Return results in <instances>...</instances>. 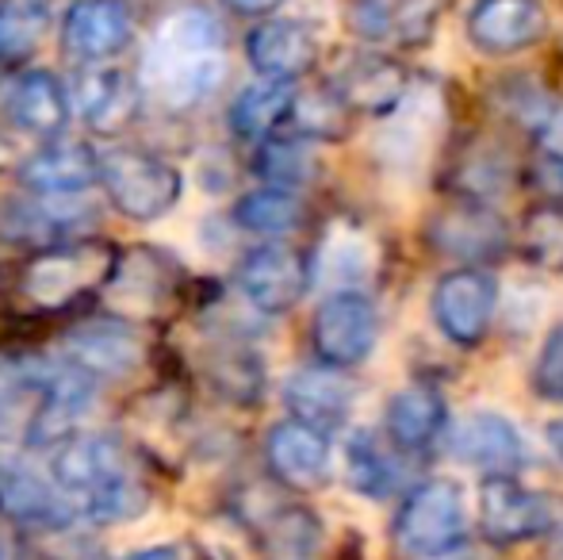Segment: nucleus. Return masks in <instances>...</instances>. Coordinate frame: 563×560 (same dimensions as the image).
<instances>
[{
    "mask_svg": "<svg viewBox=\"0 0 563 560\" xmlns=\"http://www.w3.org/2000/svg\"><path fill=\"white\" fill-rule=\"evenodd\" d=\"M126 560H188V553L180 546H146L139 553H131Z\"/></svg>",
    "mask_w": 563,
    "mask_h": 560,
    "instance_id": "c9c22d12",
    "label": "nucleus"
},
{
    "mask_svg": "<svg viewBox=\"0 0 563 560\" xmlns=\"http://www.w3.org/2000/svg\"><path fill=\"white\" fill-rule=\"evenodd\" d=\"M560 560H563V534H560Z\"/></svg>",
    "mask_w": 563,
    "mask_h": 560,
    "instance_id": "ea45409f",
    "label": "nucleus"
},
{
    "mask_svg": "<svg viewBox=\"0 0 563 560\" xmlns=\"http://www.w3.org/2000/svg\"><path fill=\"white\" fill-rule=\"evenodd\" d=\"M303 200H299L291 188H253L242 200L234 204V223L250 234H261V239H284V234L299 231L303 227Z\"/></svg>",
    "mask_w": 563,
    "mask_h": 560,
    "instance_id": "bb28decb",
    "label": "nucleus"
},
{
    "mask_svg": "<svg viewBox=\"0 0 563 560\" xmlns=\"http://www.w3.org/2000/svg\"><path fill=\"white\" fill-rule=\"evenodd\" d=\"M521 246L533 265L549 273H563V208H541L529 216Z\"/></svg>",
    "mask_w": 563,
    "mask_h": 560,
    "instance_id": "473e14b6",
    "label": "nucleus"
},
{
    "mask_svg": "<svg viewBox=\"0 0 563 560\" xmlns=\"http://www.w3.org/2000/svg\"><path fill=\"white\" fill-rule=\"evenodd\" d=\"M334 92L349 112L391 116L407 100L410 74L387 54H361V58H349L338 69Z\"/></svg>",
    "mask_w": 563,
    "mask_h": 560,
    "instance_id": "412c9836",
    "label": "nucleus"
},
{
    "mask_svg": "<svg viewBox=\"0 0 563 560\" xmlns=\"http://www.w3.org/2000/svg\"><path fill=\"white\" fill-rule=\"evenodd\" d=\"M449 449L456 461L479 469L483 476H518L529 457L521 430L498 411H467L452 426Z\"/></svg>",
    "mask_w": 563,
    "mask_h": 560,
    "instance_id": "f8f14e48",
    "label": "nucleus"
},
{
    "mask_svg": "<svg viewBox=\"0 0 563 560\" xmlns=\"http://www.w3.org/2000/svg\"><path fill=\"white\" fill-rule=\"evenodd\" d=\"M430 311L438 330L460 350H479L498 311V281L479 265H460L433 284Z\"/></svg>",
    "mask_w": 563,
    "mask_h": 560,
    "instance_id": "39448f33",
    "label": "nucleus"
},
{
    "mask_svg": "<svg viewBox=\"0 0 563 560\" xmlns=\"http://www.w3.org/2000/svg\"><path fill=\"white\" fill-rule=\"evenodd\" d=\"M257 173L265 177V185L296 193L299 185L314 177V157L307 154V146L291 139H268L257 154Z\"/></svg>",
    "mask_w": 563,
    "mask_h": 560,
    "instance_id": "2f4dec72",
    "label": "nucleus"
},
{
    "mask_svg": "<svg viewBox=\"0 0 563 560\" xmlns=\"http://www.w3.org/2000/svg\"><path fill=\"white\" fill-rule=\"evenodd\" d=\"M223 23L208 8H180L157 28L142 58V81L169 108H196L223 85Z\"/></svg>",
    "mask_w": 563,
    "mask_h": 560,
    "instance_id": "f257e3e1",
    "label": "nucleus"
},
{
    "mask_svg": "<svg viewBox=\"0 0 563 560\" xmlns=\"http://www.w3.org/2000/svg\"><path fill=\"white\" fill-rule=\"evenodd\" d=\"M51 480L66 495L74 518L123 523L146 507V487L112 433H74L51 461Z\"/></svg>",
    "mask_w": 563,
    "mask_h": 560,
    "instance_id": "f03ea898",
    "label": "nucleus"
},
{
    "mask_svg": "<svg viewBox=\"0 0 563 560\" xmlns=\"http://www.w3.org/2000/svg\"><path fill=\"white\" fill-rule=\"evenodd\" d=\"M4 112L12 128L27 131L35 139H58L66 131L74 105H69V85L51 69H23L4 89Z\"/></svg>",
    "mask_w": 563,
    "mask_h": 560,
    "instance_id": "2eb2a0df",
    "label": "nucleus"
},
{
    "mask_svg": "<svg viewBox=\"0 0 563 560\" xmlns=\"http://www.w3.org/2000/svg\"><path fill=\"white\" fill-rule=\"evenodd\" d=\"M230 4H234L238 12H245V15H268V12H276L284 0H230Z\"/></svg>",
    "mask_w": 563,
    "mask_h": 560,
    "instance_id": "e433bc0d",
    "label": "nucleus"
},
{
    "mask_svg": "<svg viewBox=\"0 0 563 560\" xmlns=\"http://www.w3.org/2000/svg\"><path fill=\"white\" fill-rule=\"evenodd\" d=\"M51 28V4L46 0H4L0 4V62H23L35 54Z\"/></svg>",
    "mask_w": 563,
    "mask_h": 560,
    "instance_id": "c756f323",
    "label": "nucleus"
},
{
    "mask_svg": "<svg viewBox=\"0 0 563 560\" xmlns=\"http://www.w3.org/2000/svg\"><path fill=\"white\" fill-rule=\"evenodd\" d=\"M544 35H549V12L541 0H475L467 12L472 46L495 58L533 51Z\"/></svg>",
    "mask_w": 563,
    "mask_h": 560,
    "instance_id": "9b49d317",
    "label": "nucleus"
},
{
    "mask_svg": "<svg viewBox=\"0 0 563 560\" xmlns=\"http://www.w3.org/2000/svg\"><path fill=\"white\" fill-rule=\"evenodd\" d=\"M544 441H549V449H552V457L563 464V415L560 419H552L549 426H544Z\"/></svg>",
    "mask_w": 563,
    "mask_h": 560,
    "instance_id": "4c0bfd02",
    "label": "nucleus"
},
{
    "mask_svg": "<svg viewBox=\"0 0 563 560\" xmlns=\"http://www.w3.org/2000/svg\"><path fill=\"white\" fill-rule=\"evenodd\" d=\"M131 31L134 23L123 0H77L62 23V43L74 58L100 66L126 51Z\"/></svg>",
    "mask_w": 563,
    "mask_h": 560,
    "instance_id": "f3484780",
    "label": "nucleus"
},
{
    "mask_svg": "<svg viewBox=\"0 0 563 560\" xmlns=\"http://www.w3.org/2000/svg\"><path fill=\"white\" fill-rule=\"evenodd\" d=\"M97 180L126 219L154 223L185 196V177L173 162L146 150H108L97 157Z\"/></svg>",
    "mask_w": 563,
    "mask_h": 560,
    "instance_id": "7ed1b4c3",
    "label": "nucleus"
},
{
    "mask_svg": "<svg viewBox=\"0 0 563 560\" xmlns=\"http://www.w3.org/2000/svg\"><path fill=\"white\" fill-rule=\"evenodd\" d=\"M62 358L89 381H119L142 365V342L123 322H85L62 338Z\"/></svg>",
    "mask_w": 563,
    "mask_h": 560,
    "instance_id": "4468645a",
    "label": "nucleus"
},
{
    "mask_svg": "<svg viewBox=\"0 0 563 560\" xmlns=\"http://www.w3.org/2000/svg\"><path fill=\"white\" fill-rule=\"evenodd\" d=\"M449 430V407L445 396L430 384H407L395 392L384 411V438L399 453H422L441 433Z\"/></svg>",
    "mask_w": 563,
    "mask_h": 560,
    "instance_id": "4be33fe9",
    "label": "nucleus"
},
{
    "mask_svg": "<svg viewBox=\"0 0 563 560\" xmlns=\"http://www.w3.org/2000/svg\"><path fill=\"white\" fill-rule=\"evenodd\" d=\"M265 457L273 476L296 492H314L330 480V433L314 426L296 419L276 422L265 438Z\"/></svg>",
    "mask_w": 563,
    "mask_h": 560,
    "instance_id": "dca6fc26",
    "label": "nucleus"
},
{
    "mask_svg": "<svg viewBox=\"0 0 563 560\" xmlns=\"http://www.w3.org/2000/svg\"><path fill=\"white\" fill-rule=\"evenodd\" d=\"M284 407L296 422L334 433L349 422L356 407V381L334 365L299 369L284 381Z\"/></svg>",
    "mask_w": 563,
    "mask_h": 560,
    "instance_id": "ddd939ff",
    "label": "nucleus"
},
{
    "mask_svg": "<svg viewBox=\"0 0 563 560\" xmlns=\"http://www.w3.org/2000/svg\"><path fill=\"white\" fill-rule=\"evenodd\" d=\"M311 262L296 246L265 242L250 250L238 265V288L245 304H253L261 315H284L307 296L311 288Z\"/></svg>",
    "mask_w": 563,
    "mask_h": 560,
    "instance_id": "6e6552de",
    "label": "nucleus"
},
{
    "mask_svg": "<svg viewBox=\"0 0 563 560\" xmlns=\"http://www.w3.org/2000/svg\"><path fill=\"white\" fill-rule=\"evenodd\" d=\"M265 541L276 557H288V560H307L319 549L322 541V526L319 518L311 515L307 507H276L265 523Z\"/></svg>",
    "mask_w": 563,
    "mask_h": 560,
    "instance_id": "7c9ffc66",
    "label": "nucleus"
},
{
    "mask_svg": "<svg viewBox=\"0 0 563 560\" xmlns=\"http://www.w3.org/2000/svg\"><path fill=\"white\" fill-rule=\"evenodd\" d=\"M100 265H104V257L92 254V250H62V254L35 262V270L27 277V292L38 304L54 307L74 296V292H81L89 281H97Z\"/></svg>",
    "mask_w": 563,
    "mask_h": 560,
    "instance_id": "cd10ccee",
    "label": "nucleus"
},
{
    "mask_svg": "<svg viewBox=\"0 0 563 560\" xmlns=\"http://www.w3.org/2000/svg\"><path fill=\"white\" fill-rule=\"evenodd\" d=\"M467 538V510L464 492L456 480L430 476L415 484L402 495V507L395 515V541L407 549L410 557L426 560L460 549Z\"/></svg>",
    "mask_w": 563,
    "mask_h": 560,
    "instance_id": "20e7f679",
    "label": "nucleus"
},
{
    "mask_svg": "<svg viewBox=\"0 0 563 560\" xmlns=\"http://www.w3.org/2000/svg\"><path fill=\"white\" fill-rule=\"evenodd\" d=\"M533 392L549 404H563V322L549 330L533 365Z\"/></svg>",
    "mask_w": 563,
    "mask_h": 560,
    "instance_id": "72a5a7b5",
    "label": "nucleus"
},
{
    "mask_svg": "<svg viewBox=\"0 0 563 560\" xmlns=\"http://www.w3.org/2000/svg\"><path fill=\"white\" fill-rule=\"evenodd\" d=\"M556 507L549 495L526 487L518 476H483L479 484V530L495 546H521L552 534Z\"/></svg>",
    "mask_w": 563,
    "mask_h": 560,
    "instance_id": "0eeeda50",
    "label": "nucleus"
},
{
    "mask_svg": "<svg viewBox=\"0 0 563 560\" xmlns=\"http://www.w3.org/2000/svg\"><path fill=\"white\" fill-rule=\"evenodd\" d=\"M311 342L322 365L356 369L379 342V311L361 288H338L319 304Z\"/></svg>",
    "mask_w": 563,
    "mask_h": 560,
    "instance_id": "423d86ee",
    "label": "nucleus"
},
{
    "mask_svg": "<svg viewBox=\"0 0 563 560\" xmlns=\"http://www.w3.org/2000/svg\"><path fill=\"white\" fill-rule=\"evenodd\" d=\"M0 507L20 523L43 526V530H62L74 523V510L66 495L54 487V480L8 453H0Z\"/></svg>",
    "mask_w": 563,
    "mask_h": 560,
    "instance_id": "6ab92c4d",
    "label": "nucleus"
},
{
    "mask_svg": "<svg viewBox=\"0 0 563 560\" xmlns=\"http://www.w3.org/2000/svg\"><path fill=\"white\" fill-rule=\"evenodd\" d=\"M529 188L544 200V208H563V150L541 146L529 157Z\"/></svg>",
    "mask_w": 563,
    "mask_h": 560,
    "instance_id": "f704fd0d",
    "label": "nucleus"
},
{
    "mask_svg": "<svg viewBox=\"0 0 563 560\" xmlns=\"http://www.w3.org/2000/svg\"><path fill=\"white\" fill-rule=\"evenodd\" d=\"M97 150L85 142H46L43 150L23 157L20 180L31 196L51 200H74L97 185Z\"/></svg>",
    "mask_w": 563,
    "mask_h": 560,
    "instance_id": "a211bd4d",
    "label": "nucleus"
},
{
    "mask_svg": "<svg viewBox=\"0 0 563 560\" xmlns=\"http://www.w3.org/2000/svg\"><path fill=\"white\" fill-rule=\"evenodd\" d=\"M349 487L364 499H391L402 487V453L376 430H353L345 441Z\"/></svg>",
    "mask_w": 563,
    "mask_h": 560,
    "instance_id": "393cba45",
    "label": "nucleus"
},
{
    "mask_svg": "<svg viewBox=\"0 0 563 560\" xmlns=\"http://www.w3.org/2000/svg\"><path fill=\"white\" fill-rule=\"evenodd\" d=\"M372 270H376V246L368 242V234L356 227H334L322 242L319 262L311 265V277H330L345 288H356Z\"/></svg>",
    "mask_w": 563,
    "mask_h": 560,
    "instance_id": "c85d7f7f",
    "label": "nucleus"
},
{
    "mask_svg": "<svg viewBox=\"0 0 563 560\" xmlns=\"http://www.w3.org/2000/svg\"><path fill=\"white\" fill-rule=\"evenodd\" d=\"M97 211L74 196V200H51V196H0V239L23 242V246H54L85 234Z\"/></svg>",
    "mask_w": 563,
    "mask_h": 560,
    "instance_id": "9d476101",
    "label": "nucleus"
},
{
    "mask_svg": "<svg viewBox=\"0 0 563 560\" xmlns=\"http://www.w3.org/2000/svg\"><path fill=\"white\" fill-rule=\"evenodd\" d=\"M245 54L268 81H299L319 62V39L303 20H265L250 31Z\"/></svg>",
    "mask_w": 563,
    "mask_h": 560,
    "instance_id": "aec40b11",
    "label": "nucleus"
},
{
    "mask_svg": "<svg viewBox=\"0 0 563 560\" xmlns=\"http://www.w3.org/2000/svg\"><path fill=\"white\" fill-rule=\"evenodd\" d=\"M4 557H8V553H4V546H0V560H4Z\"/></svg>",
    "mask_w": 563,
    "mask_h": 560,
    "instance_id": "a19ab883",
    "label": "nucleus"
},
{
    "mask_svg": "<svg viewBox=\"0 0 563 560\" xmlns=\"http://www.w3.org/2000/svg\"><path fill=\"white\" fill-rule=\"evenodd\" d=\"M69 105L74 112L89 123L92 131H115L123 128L126 120L134 116V85L123 69H112V66H89L85 74L74 77L69 85Z\"/></svg>",
    "mask_w": 563,
    "mask_h": 560,
    "instance_id": "b1692460",
    "label": "nucleus"
},
{
    "mask_svg": "<svg viewBox=\"0 0 563 560\" xmlns=\"http://www.w3.org/2000/svg\"><path fill=\"white\" fill-rule=\"evenodd\" d=\"M426 560H479V557H472L464 546L460 549H449V553H438V557H426Z\"/></svg>",
    "mask_w": 563,
    "mask_h": 560,
    "instance_id": "58836bf2",
    "label": "nucleus"
},
{
    "mask_svg": "<svg viewBox=\"0 0 563 560\" xmlns=\"http://www.w3.org/2000/svg\"><path fill=\"white\" fill-rule=\"evenodd\" d=\"M291 105H296V89L291 81H261L245 85L230 105V131L245 142H265L280 123H288Z\"/></svg>",
    "mask_w": 563,
    "mask_h": 560,
    "instance_id": "a878e982",
    "label": "nucleus"
},
{
    "mask_svg": "<svg viewBox=\"0 0 563 560\" xmlns=\"http://www.w3.org/2000/svg\"><path fill=\"white\" fill-rule=\"evenodd\" d=\"M430 246L460 265H487L510 250V227L479 200H452L430 223Z\"/></svg>",
    "mask_w": 563,
    "mask_h": 560,
    "instance_id": "1a4fd4ad",
    "label": "nucleus"
},
{
    "mask_svg": "<svg viewBox=\"0 0 563 560\" xmlns=\"http://www.w3.org/2000/svg\"><path fill=\"white\" fill-rule=\"evenodd\" d=\"M441 8V0H361L353 23L372 43L422 46L438 28Z\"/></svg>",
    "mask_w": 563,
    "mask_h": 560,
    "instance_id": "5701e85b",
    "label": "nucleus"
}]
</instances>
